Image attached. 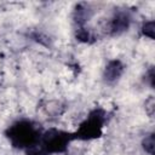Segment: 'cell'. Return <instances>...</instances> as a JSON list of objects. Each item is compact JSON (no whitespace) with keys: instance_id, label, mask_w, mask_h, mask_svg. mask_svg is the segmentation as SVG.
Wrapping results in <instances>:
<instances>
[{"instance_id":"cell-1","label":"cell","mask_w":155,"mask_h":155,"mask_svg":"<svg viewBox=\"0 0 155 155\" xmlns=\"http://www.w3.org/2000/svg\"><path fill=\"white\" fill-rule=\"evenodd\" d=\"M6 136L11 144L18 149H30L36 145L40 140V133L38 128L27 120L17 121L12 124L7 131Z\"/></svg>"},{"instance_id":"cell-2","label":"cell","mask_w":155,"mask_h":155,"mask_svg":"<svg viewBox=\"0 0 155 155\" xmlns=\"http://www.w3.org/2000/svg\"><path fill=\"white\" fill-rule=\"evenodd\" d=\"M103 124H104V113L102 110H94L80 125L78 132L73 136V138H79V139L97 138L102 133Z\"/></svg>"},{"instance_id":"cell-3","label":"cell","mask_w":155,"mask_h":155,"mask_svg":"<svg viewBox=\"0 0 155 155\" xmlns=\"http://www.w3.org/2000/svg\"><path fill=\"white\" fill-rule=\"evenodd\" d=\"M130 22H131V18L128 16L127 12L125 11H119L116 12L110 23H109V31L111 35H119L121 33H124L125 30L128 29L130 27Z\"/></svg>"},{"instance_id":"cell-4","label":"cell","mask_w":155,"mask_h":155,"mask_svg":"<svg viewBox=\"0 0 155 155\" xmlns=\"http://www.w3.org/2000/svg\"><path fill=\"white\" fill-rule=\"evenodd\" d=\"M124 73V64L119 59L110 61L104 70V79L107 82H114L116 81Z\"/></svg>"},{"instance_id":"cell-5","label":"cell","mask_w":155,"mask_h":155,"mask_svg":"<svg viewBox=\"0 0 155 155\" xmlns=\"http://www.w3.org/2000/svg\"><path fill=\"white\" fill-rule=\"evenodd\" d=\"M143 148L147 153H149L150 155H154V149H155L154 133H150V134L145 136V138L143 139Z\"/></svg>"},{"instance_id":"cell-6","label":"cell","mask_w":155,"mask_h":155,"mask_svg":"<svg viewBox=\"0 0 155 155\" xmlns=\"http://www.w3.org/2000/svg\"><path fill=\"white\" fill-rule=\"evenodd\" d=\"M142 31H143V34H144L145 36H149L150 39H154V21L147 22V23L143 25Z\"/></svg>"},{"instance_id":"cell-7","label":"cell","mask_w":155,"mask_h":155,"mask_svg":"<svg viewBox=\"0 0 155 155\" xmlns=\"http://www.w3.org/2000/svg\"><path fill=\"white\" fill-rule=\"evenodd\" d=\"M148 80H149V82H150V86L154 87V69H153V68H151V69L149 70V73H148Z\"/></svg>"}]
</instances>
